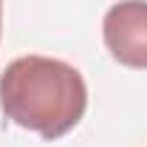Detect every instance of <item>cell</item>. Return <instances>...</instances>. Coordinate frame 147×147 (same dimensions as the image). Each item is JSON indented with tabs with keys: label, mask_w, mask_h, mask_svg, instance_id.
Returning <instances> with one entry per match:
<instances>
[{
	"label": "cell",
	"mask_w": 147,
	"mask_h": 147,
	"mask_svg": "<svg viewBox=\"0 0 147 147\" xmlns=\"http://www.w3.org/2000/svg\"><path fill=\"white\" fill-rule=\"evenodd\" d=\"M88 108V85L74 65L54 57H17L0 74V110L45 142L71 133Z\"/></svg>",
	"instance_id": "obj_1"
},
{
	"label": "cell",
	"mask_w": 147,
	"mask_h": 147,
	"mask_svg": "<svg viewBox=\"0 0 147 147\" xmlns=\"http://www.w3.org/2000/svg\"><path fill=\"white\" fill-rule=\"evenodd\" d=\"M102 40L110 57L125 65L147 68V0H119L102 17Z\"/></svg>",
	"instance_id": "obj_2"
},
{
	"label": "cell",
	"mask_w": 147,
	"mask_h": 147,
	"mask_svg": "<svg viewBox=\"0 0 147 147\" xmlns=\"http://www.w3.org/2000/svg\"><path fill=\"white\" fill-rule=\"evenodd\" d=\"M0 34H3V0H0Z\"/></svg>",
	"instance_id": "obj_3"
}]
</instances>
